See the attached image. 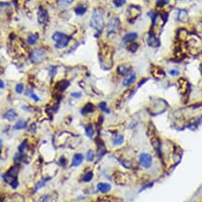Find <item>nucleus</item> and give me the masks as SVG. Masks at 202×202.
Instances as JSON below:
<instances>
[{
    "label": "nucleus",
    "instance_id": "obj_1",
    "mask_svg": "<svg viewBox=\"0 0 202 202\" xmlns=\"http://www.w3.org/2000/svg\"><path fill=\"white\" fill-rule=\"evenodd\" d=\"M90 26L95 29L98 34H100L103 31L104 28V13L101 9L96 8L94 10L91 21H90Z\"/></svg>",
    "mask_w": 202,
    "mask_h": 202
},
{
    "label": "nucleus",
    "instance_id": "obj_2",
    "mask_svg": "<svg viewBox=\"0 0 202 202\" xmlns=\"http://www.w3.org/2000/svg\"><path fill=\"white\" fill-rule=\"evenodd\" d=\"M52 40L55 41V48L56 49H64L68 45V43L70 41V37H68V35H66L63 32L57 31V32L53 34Z\"/></svg>",
    "mask_w": 202,
    "mask_h": 202
},
{
    "label": "nucleus",
    "instance_id": "obj_3",
    "mask_svg": "<svg viewBox=\"0 0 202 202\" xmlns=\"http://www.w3.org/2000/svg\"><path fill=\"white\" fill-rule=\"evenodd\" d=\"M46 58V51L44 49H35L30 53L29 59L33 64H40Z\"/></svg>",
    "mask_w": 202,
    "mask_h": 202
},
{
    "label": "nucleus",
    "instance_id": "obj_4",
    "mask_svg": "<svg viewBox=\"0 0 202 202\" xmlns=\"http://www.w3.org/2000/svg\"><path fill=\"white\" fill-rule=\"evenodd\" d=\"M150 140H151V142H152L153 147L154 150L156 151V153L161 156V142H160V139H159L158 136L156 135V133L151 132Z\"/></svg>",
    "mask_w": 202,
    "mask_h": 202
},
{
    "label": "nucleus",
    "instance_id": "obj_5",
    "mask_svg": "<svg viewBox=\"0 0 202 202\" xmlns=\"http://www.w3.org/2000/svg\"><path fill=\"white\" fill-rule=\"evenodd\" d=\"M139 163L142 167H146V168H149L151 167L152 166V163H153V158L152 156L149 154V153H142L140 155H139Z\"/></svg>",
    "mask_w": 202,
    "mask_h": 202
},
{
    "label": "nucleus",
    "instance_id": "obj_6",
    "mask_svg": "<svg viewBox=\"0 0 202 202\" xmlns=\"http://www.w3.org/2000/svg\"><path fill=\"white\" fill-rule=\"evenodd\" d=\"M120 27V22L118 18H113L110 21L109 23V26H108V34H114L116 32H118Z\"/></svg>",
    "mask_w": 202,
    "mask_h": 202
},
{
    "label": "nucleus",
    "instance_id": "obj_7",
    "mask_svg": "<svg viewBox=\"0 0 202 202\" xmlns=\"http://www.w3.org/2000/svg\"><path fill=\"white\" fill-rule=\"evenodd\" d=\"M38 20H39V23L41 24V25H44L45 23L48 22L49 20V14H48V12L43 9V8H40L39 12H38Z\"/></svg>",
    "mask_w": 202,
    "mask_h": 202
},
{
    "label": "nucleus",
    "instance_id": "obj_8",
    "mask_svg": "<svg viewBox=\"0 0 202 202\" xmlns=\"http://www.w3.org/2000/svg\"><path fill=\"white\" fill-rule=\"evenodd\" d=\"M88 10V6L86 4H83V3H80L78 4L75 8H74V12L76 15H79V16H82L86 13Z\"/></svg>",
    "mask_w": 202,
    "mask_h": 202
},
{
    "label": "nucleus",
    "instance_id": "obj_9",
    "mask_svg": "<svg viewBox=\"0 0 202 202\" xmlns=\"http://www.w3.org/2000/svg\"><path fill=\"white\" fill-rule=\"evenodd\" d=\"M136 79H137L136 74L133 73V72H131V73L128 74V75L124 78V80L123 81V85H124V87H128V86L132 85V84L135 82Z\"/></svg>",
    "mask_w": 202,
    "mask_h": 202
},
{
    "label": "nucleus",
    "instance_id": "obj_10",
    "mask_svg": "<svg viewBox=\"0 0 202 202\" xmlns=\"http://www.w3.org/2000/svg\"><path fill=\"white\" fill-rule=\"evenodd\" d=\"M117 72H118L120 75L127 76L128 74L131 73V67L128 66V65H120V66L117 68Z\"/></svg>",
    "mask_w": 202,
    "mask_h": 202
},
{
    "label": "nucleus",
    "instance_id": "obj_11",
    "mask_svg": "<svg viewBox=\"0 0 202 202\" xmlns=\"http://www.w3.org/2000/svg\"><path fill=\"white\" fill-rule=\"evenodd\" d=\"M137 39H138V34L135 33V32H131V33H128V34H126V35H124L123 37V42L127 44V43L135 41Z\"/></svg>",
    "mask_w": 202,
    "mask_h": 202
},
{
    "label": "nucleus",
    "instance_id": "obj_12",
    "mask_svg": "<svg viewBox=\"0 0 202 202\" xmlns=\"http://www.w3.org/2000/svg\"><path fill=\"white\" fill-rule=\"evenodd\" d=\"M83 161V155L81 153H76L74 154L73 158H72V162H71V166L72 167H79Z\"/></svg>",
    "mask_w": 202,
    "mask_h": 202
},
{
    "label": "nucleus",
    "instance_id": "obj_13",
    "mask_svg": "<svg viewBox=\"0 0 202 202\" xmlns=\"http://www.w3.org/2000/svg\"><path fill=\"white\" fill-rule=\"evenodd\" d=\"M39 40H40V35H39V33H34V34H31V35H29V36L27 37L26 41H27V43H28L29 45H35V44L38 43Z\"/></svg>",
    "mask_w": 202,
    "mask_h": 202
},
{
    "label": "nucleus",
    "instance_id": "obj_14",
    "mask_svg": "<svg viewBox=\"0 0 202 202\" xmlns=\"http://www.w3.org/2000/svg\"><path fill=\"white\" fill-rule=\"evenodd\" d=\"M148 44L152 47H156L159 43H158V40L156 39L153 31H151L148 37Z\"/></svg>",
    "mask_w": 202,
    "mask_h": 202
},
{
    "label": "nucleus",
    "instance_id": "obj_15",
    "mask_svg": "<svg viewBox=\"0 0 202 202\" xmlns=\"http://www.w3.org/2000/svg\"><path fill=\"white\" fill-rule=\"evenodd\" d=\"M17 116H18V114L14 110H9L4 114V118L8 121H13L17 118Z\"/></svg>",
    "mask_w": 202,
    "mask_h": 202
},
{
    "label": "nucleus",
    "instance_id": "obj_16",
    "mask_svg": "<svg viewBox=\"0 0 202 202\" xmlns=\"http://www.w3.org/2000/svg\"><path fill=\"white\" fill-rule=\"evenodd\" d=\"M110 189H111V186H110V184H109V183H106V182H99V183L97 184V190L100 191V192L103 193V194H106V193L110 192Z\"/></svg>",
    "mask_w": 202,
    "mask_h": 202
},
{
    "label": "nucleus",
    "instance_id": "obj_17",
    "mask_svg": "<svg viewBox=\"0 0 202 202\" xmlns=\"http://www.w3.org/2000/svg\"><path fill=\"white\" fill-rule=\"evenodd\" d=\"M95 110V106L92 103H87L83 106V108L82 109L81 112L82 115H86L88 113H91Z\"/></svg>",
    "mask_w": 202,
    "mask_h": 202
},
{
    "label": "nucleus",
    "instance_id": "obj_18",
    "mask_svg": "<svg viewBox=\"0 0 202 202\" xmlns=\"http://www.w3.org/2000/svg\"><path fill=\"white\" fill-rule=\"evenodd\" d=\"M68 85H69V82L68 81H61V82H59L56 83L55 89L58 92H63V91H65L68 87Z\"/></svg>",
    "mask_w": 202,
    "mask_h": 202
},
{
    "label": "nucleus",
    "instance_id": "obj_19",
    "mask_svg": "<svg viewBox=\"0 0 202 202\" xmlns=\"http://www.w3.org/2000/svg\"><path fill=\"white\" fill-rule=\"evenodd\" d=\"M178 83H179V85L181 87V89H180V90H181V94L185 93V92L188 90L189 83H188V82H187L186 80H184V79H181V80H179Z\"/></svg>",
    "mask_w": 202,
    "mask_h": 202
},
{
    "label": "nucleus",
    "instance_id": "obj_20",
    "mask_svg": "<svg viewBox=\"0 0 202 202\" xmlns=\"http://www.w3.org/2000/svg\"><path fill=\"white\" fill-rule=\"evenodd\" d=\"M178 20L180 22H186L188 20V13L184 10H181L178 13Z\"/></svg>",
    "mask_w": 202,
    "mask_h": 202
},
{
    "label": "nucleus",
    "instance_id": "obj_21",
    "mask_svg": "<svg viewBox=\"0 0 202 202\" xmlns=\"http://www.w3.org/2000/svg\"><path fill=\"white\" fill-rule=\"evenodd\" d=\"M26 95L28 96V97H30V98H32L34 101H36V102H39V101H40V97L34 93V91L32 90V89H26Z\"/></svg>",
    "mask_w": 202,
    "mask_h": 202
},
{
    "label": "nucleus",
    "instance_id": "obj_22",
    "mask_svg": "<svg viewBox=\"0 0 202 202\" xmlns=\"http://www.w3.org/2000/svg\"><path fill=\"white\" fill-rule=\"evenodd\" d=\"M74 1H75V0H59L58 5H59V7L62 8V9H67V8H68Z\"/></svg>",
    "mask_w": 202,
    "mask_h": 202
},
{
    "label": "nucleus",
    "instance_id": "obj_23",
    "mask_svg": "<svg viewBox=\"0 0 202 202\" xmlns=\"http://www.w3.org/2000/svg\"><path fill=\"white\" fill-rule=\"evenodd\" d=\"M26 125H27V122H26V121H25V120H19V121L15 124V125L13 126V128H14L15 130H21V129L26 128Z\"/></svg>",
    "mask_w": 202,
    "mask_h": 202
},
{
    "label": "nucleus",
    "instance_id": "obj_24",
    "mask_svg": "<svg viewBox=\"0 0 202 202\" xmlns=\"http://www.w3.org/2000/svg\"><path fill=\"white\" fill-rule=\"evenodd\" d=\"M85 133H86V136H87V137H89V138H93L94 133H95V130H94V126H93V124H88V125L85 127Z\"/></svg>",
    "mask_w": 202,
    "mask_h": 202
},
{
    "label": "nucleus",
    "instance_id": "obj_25",
    "mask_svg": "<svg viewBox=\"0 0 202 202\" xmlns=\"http://www.w3.org/2000/svg\"><path fill=\"white\" fill-rule=\"evenodd\" d=\"M139 49V44L137 42H130V43H127V50L131 53H134L136 52L137 50Z\"/></svg>",
    "mask_w": 202,
    "mask_h": 202
},
{
    "label": "nucleus",
    "instance_id": "obj_26",
    "mask_svg": "<svg viewBox=\"0 0 202 202\" xmlns=\"http://www.w3.org/2000/svg\"><path fill=\"white\" fill-rule=\"evenodd\" d=\"M124 136L123 135H117L115 136V138L113 139V144L114 145H121L124 142Z\"/></svg>",
    "mask_w": 202,
    "mask_h": 202
},
{
    "label": "nucleus",
    "instance_id": "obj_27",
    "mask_svg": "<svg viewBox=\"0 0 202 202\" xmlns=\"http://www.w3.org/2000/svg\"><path fill=\"white\" fill-rule=\"evenodd\" d=\"M93 176H94V174H93V172H92V171L86 172V173L83 175V177H82V181H85V182H88V181H90L93 179Z\"/></svg>",
    "mask_w": 202,
    "mask_h": 202
},
{
    "label": "nucleus",
    "instance_id": "obj_28",
    "mask_svg": "<svg viewBox=\"0 0 202 202\" xmlns=\"http://www.w3.org/2000/svg\"><path fill=\"white\" fill-rule=\"evenodd\" d=\"M126 2V0H112V3L116 8H121L123 7Z\"/></svg>",
    "mask_w": 202,
    "mask_h": 202
},
{
    "label": "nucleus",
    "instance_id": "obj_29",
    "mask_svg": "<svg viewBox=\"0 0 202 202\" xmlns=\"http://www.w3.org/2000/svg\"><path fill=\"white\" fill-rule=\"evenodd\" d=\"M98 108H99L102 111H104V112H106V113H110V110H109V108H108L106 102H101V103H99Z\"/></svg>",
    "mask_w": 202,
    "mask_h": 202
},
{
    "label": "nucleus",
    "instance_id": "obj_30",
    "mask_svg": "<svg viewBox=\"0 0 202 202\" xmlns=\"http://www.w3.org/2000/svg\"><path fill=\"white\" fill-rule=\"evenodd\" d=\"M94 158H95V153H94V151L89 150L87 152V153H86V159H87V161L91 162V161L94 160Z\"/></svg>",
    "mask_w": 202,
    "mask_h": 202
},
{
    "label": "nucleus",
    "instance_id": "obj_31",
    "mask_svg": "<svg viewBox=\"0 0 202 202\" xmlns=\"http://www.w3.org/2000/svg\"><path fill=\"white\" fill-rule=\"evenodd\" d=\"M26 147H27V140L26 139V140H24V141L21 143V145L19 146V148H18V151H19V153H24V151L26 149Z\"/></svg>",
    "mask_w": 202,
    "mask_h": 202
},
{
    "label": "nucleus",
    "instance_id": "obj_32",
    "mask_svg": "<svg viewBox=\"0 0 202 202\" xmlns=\"http://www.w3.org/2000/svg\"><path fill=\"white\" fill-rule=\"evenodd\" d=\"M24 90H25V87H24V84L23 83H18L17 85H16V87H15V91H16V93L17 94H22L23 92H24Z\"/></svg>",
    "mask_w": 202,
    "mask_h": 202
},
{
    "label": "nucleus",
    "instance_id": "obj_33",
    "mask_svg": "<svg viewBox=\"0 0 202 202\" xmlns=\"http://www.w3.org/2000/svg\"><path fill=\"white\" fill-rule=\"evenodd\" d=\"M169 0H157L156 1V5L157 7H164L165 5H167L168 3Z\"/></svg>",
    "mask_w": 202,
    "mask_h": 202
},
{
    "label": "nucleus",
    "instance_id": "obj_34",
    "mask_svg": "<svg viewBox=\"0 0 202 202\" xmlns=\"http://www.w3.org/2000/svg\"><path fill=\"white\" fill-rule=\"evenodd\" d=\"M56 71H57V68L56 67H51L50 68V75H51V78H54L56 74Z\"/></svg>",
    "mask_w": 202,
    "mask_h": 202
},
{
    "label": "nucleus",
    "instance_id": "obj_35",
    "mask_svg": "<svg viewBox=\"0 0 202 202\" xmlns=\"http://www.w3.org/2000/svg\"><path fill=\"white\" fill-rule=\"evenodd\" d=\"M169 74L171 76H178L179 75V70H177V69H171V70H169Z\"/></svg>",
    "mask_w": 202,
    "mask_h": 202
},
{
    "label": "nucleus",
    "instance_id": "obj_36",
    "mask_svg": "<svg viewBox=\"0 0 202 202\" xmlns=\"http://www.w3.org/2000/svg\"><path fill=\"white\" fill-rule=\"evenodd\" d=\"M71 96H73V97H76V98H79V97H81L82 96V93H72L71 94Z\"/></svg>",
    "mask_w": 202,
    "mask_h": 202
},
{
    "label": "nucleus",
    "instance_id": "obj_37",
    "mask_svg": "<svg viewBox=\"0 0 202 202\" xmlns=\"http://www.w3.org/2000/svg\"><path fill=\"white\" fill-rule=\"evenodd\" d=\"M67 163V160L64 158V157H61L60 158V160H59V164L61 165V166H65V164Z\"/></svg>",
    "mask_w": 202,
    "mask_h": 202
},
{
    "label": "nucleus",
    "instance_id": "obj_38",
    "mask_svg": "<svg viewBox=\"0 0 202 202\" xmlns=\"http://www.w3.org/2000/svg\"><path fill=\"white\" fill-rule=\"evenodd\" d=\"M4 86H5V84H4V82L0 80V89H3L4 88Z\"/></svg>",
    "mask_w": 202,
    "mask_h": 202
},
{
    "label": "nucleus",
    "instance_id": "obj_39",
    "mask_svg": "<svg viewBox=\"0 0 202 202\" xmlns=\"http://www.w3.org/2000/svg\"><path fill=\"white\" fill-rule=\"evenodd\" d=\"M0 147H1V143H0Z\"/></svg>",
    "mask_w": 202,
    "mask_h": 202
}]
</instances>
